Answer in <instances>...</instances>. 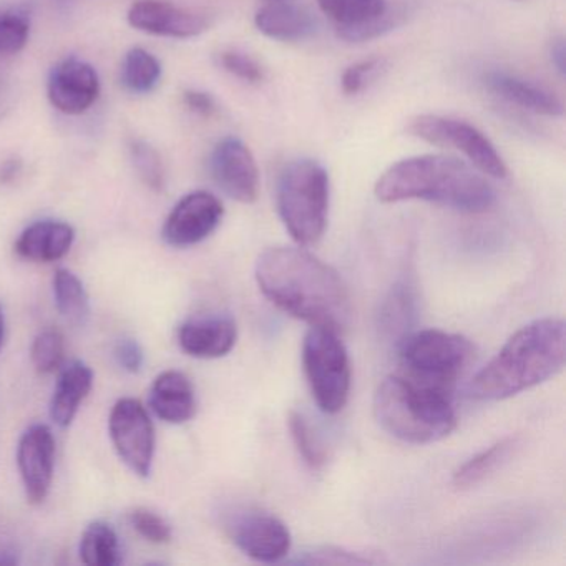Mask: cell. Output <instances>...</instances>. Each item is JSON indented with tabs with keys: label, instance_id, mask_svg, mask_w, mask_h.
I'll return each instance as SVG.
<instances>
[{
	"label": "cell",
	"instance_id": "6da1fadb",
	"mask_svg": "<svg viewBox=\"0 0 566 566\" xmlns=\"http://www.w3.org/2000/svg\"><path fill=\"white\" fill-rule=\"evenodd\" d=\"M261 293L284 313L340 334L353 319V301L340 274L304 248L273 247L254 270Z\"/></svg>",
	"mask_w": 566,
	"mask_h": 566
},
{
	"label": "cell",
	"instance_id": "7a4b0ae2",
	"mask_svg": "<svg viewBox=\"0 0 566 566\" xmlns=\"http://www.w3.org/2000/svg\"><path fill=\"white\" fill-rule=\"evenodd\" d=\"M380 203L420 200L463 213H485L496 195L482 171L449 155H419L387 168L374 187Z\"/></svg>",
	"mask_w": 566,
	"mask_h": 566
},
{
	"label": "cell",
	"instance_id": "3957f363",
	"mask_svg": "<svg viewBox=\"0 0 566 566\" xmlns=\"http://www.w3.org/2000/svg\"><path fill=\"white\" fill-rule=\"evenodd\" d=\"M566 327L559 317H543L516 331L496 356L473 377L470 396L503 400L539 386L562 373Z\"/></svg>",
	"mask_w": 566,
	"mask_h": 566
},
{
	"label": "cell",
	"instance_id": "277c9868",
	"mask_svg": "<svg viewBox=\"0 0 566 566\" xmlns=\"http://www.w3.org/2000/svg\"><path fill=\"white\" fill-rule=\"evenodd\" d=\"M452 394L403 376H389L374 396V419L389 436L413 446L439 442L455 430Z\"/></svg>",
	"mask_w": 566,
	"mask_h": 566
},
{
	"label": "cell",
	"instance_id": "5b68a950",
	"mask_svg": "<svg viewBox=\"0 0 566 566\" xmlns=\"http://www.w3.org/2000/svg\"><path fill=\"white\" fill-rule=\"evenodd\" d=\"M277 213L300 247L324 237L329 214V175L314 160H296L284 168L277 184Z\"/></svg>",
	"mask_w": 566,
	"mask_h": 566
},
{
	"label": "cell",
	"instance_id": "8992f818",
	"mask_svg": "<svg viewBox=\"0 0 566 566\" xmlns=\"http://www.w3.org/2000/svg\"><path fill=\"white\" fill-rule=\"evenodd\" d=\"M473 346L459 334L423 329L400 340L403 376L452 394L453 386L472 359Z\"/></svg>",
	"mask_w": 566,
	"mask_h": 566
},
{
	"label": "cell",
	"instance_id": "52a82bcc",
	"mask_svg": "<svg viewBox=\"0 0 566 566\" xmlns=\"http://www.w3.org/2000/svg\"><path fill=\"white\" fill-rule=\"evenodd\" d=\"M303 366L311 394L324 413H339L350 394V359L339 334L326 327L307 331L303 343Z\"/></svg>",
	"mask_w": 566,
	"mask_h": 566
},
{
	"label": "cell",
	"instance_id": "ba28073f",
	"mask_svg": "<svg viewBox=\"0 0 566 566\" xmlns=\"http://www.w3.org/2000/svg\"><path fill=\"white\" fill-rule=\"evenodd\" d=\"M407 132L433 147L460 151L483 175L496 180L509 177V168L495 145L483 132L467 122L442 115L423 114L410 118Z\"/></svg>",
	"mask_w": 566,
	"mask_h": 566
},
{
	"label": "cell",
	"instance_id": "9c48e42d",
	"mask_svg": "<svg viewBox=\"0 0 566 566\" xmlns=\"http://www.w3.org/2000/svg\"><path fill=\"white\" fill-rule=\"evenodd\" d=\"M118 457L138 476H148L154 465L155 427L140 400L125 397L115 403L108 420Z\"/></svg>",
	"mask_w": 566,
	"mask_h": 566
},
{
	"label": "cell",
	"instance_id": "30bf717a",
	"mask_svg": "<svg viewBox=\"0 0 566 566\" xmlns=\"http://www.w3.org/2000/svg\"><path fill=\"white\" fill-rule=\"evenodd\" d=\"M234 545L261 563H276L291 552V532L283 520L260 510H244L231 516L227 526Z\"/></svg>",
	"mask_w": 566,
	"mask_h": 566
},
{
	"label": "cell",
	"instance_id": "8fae6325",
	"mask_svg": "<svg viewBox=\"0 0 566 566\" xmlns=\"http://www.w3.org/2000/svg\"><path fill=\"white\" fill-rule=\"evenodd\" d=\"M210 174L214 184L231 200L251 205L260 195V170L250 148L240 138L218 142L211 151Z\"/></svg>",
	"mask_w": 566,
	"mask_h": 566
},
{
	"label": "cell",
	"instance_id": "7c38bea8",
	"mask_svg": "<svg viewBox=\"0 0 566 566\" xmlns=\"http://www.w3.org/2000/svg\"><path fill=\"white\" fill-rule=\"evenodd\" d=\"M223 203L208 191H193L178 201L164 224L165 243L190 248L207 240L223 220Z\"/></svg>",
	"mask_w": 566,
	"mask_h": 566
},
{
	"label": "cell",
	"instance_id": "4fadbf2b",
	"mask_svg": "<svg viewBox=\"0 0 566 566\" xmlns=\"http://www.w3.org/2000/svg\"><path fill=\"white\" fill-rule=\"evenodd\" d=\"M132 28L158 38L191 39L207 32L213 24L208 12L180 8L164 0H138L128 11Z\"/></svg>",
	"mask_w": 566,
	"mask_h": 566
},
{
	"label": "cell",
	"instance_id": "5bb4252c",
	"mask_svg": "<svg viewBox=\"0 0 566 566\" xmlns=\"http://www.w3.org/2000/svg\"><path fill=\"white\" fill-rule=\"evenodd\" d=\"M18 465L29 502L41 505L48 499L54 480L55 440L48 426L35 423L22 433Z\"/></svg>",
	"mask_w": 566,
	"mask_h": 566
},
{
	"label": "cell",
	"instance_id": "9a60e30c",
	"mask_svg": "<svg viewBox=\"0 0 566 566\" xmlns=\"http://www.w3.org/2000/svg\"><path fill=\"white\" fill-rule=\"evenodd\" d=\"M49 98L65 115H81L97 102L101 82L87 62L67 59L52 71L48 85Z\"/></svg>",
	"mask_w": 566,
	"mask_h": 566
},
{
	"label": "cell",
	"instance_id": "2e32d148",
	"mask_svg": "<svg viewBox=\"0 0 566 566\" xmlns=\"http://www.w3.org/2000/svg\"><path fill=\"white\" fill-rule=\"evenodd\" d=\"M238 339L233 319L224 316L198 317L178 331V343L188 356L218 359L231 353Z\"/></svg>",
	"mask_w": 566,
	"mask_h": 566
},
{
	"label": "cell",
	"instance_id": "e0dca14e",
	"mask_svg": "<svg viewBox=\"0 0 566 566\" xmlns=\"http://www.w3.org/2000/svg\"><path fill=\"white\" fill-rule=\"evenodd\" d=\"M150 409L168 423H185L197 413L193 384L180 370H165L150 390Z\"/></svg>",
	"mask_w": 566,
	"mask_h": 566
},
{
	"label": "cell",
	"instance_id": "ac0fdd59",
	"mask_svg": "<svg viewBox=\"0 0 566 566\" xmlns=\"http://www.w3.org/2000/svg\"><path fill=\"white\" fill-rule=\"evenodd\" d=\"M483 81L490 92L523 111L545 115V117H559L565 112L563 102L553 92L532 84V82L523 81L516 75L505 74V72H489Z\"/></svg>",
	"mask_w": 566,
	"mask_h": 566
},
{
	"label": "cell",
	"instance_id": "d6986e66",
	"mask_svg": "<svg viewBox=\"0 0 566 566\" xmlns=\"http://www.w3.org/2000/svg\"><path fill=\"white\" fill-rule=\"evenodd\" d=\"M75 231L64 221L44 220L22 231L15 251L34 263H54L62 260L74 244Z\"/></svg>",
	"mask_w": 566,
	"mask_h": 566
},
{
	"label": "cell",
	"instance_id": "ffe728a7",
	"mask_svg": "<svg viewBox=\"0 0 566 566\" xmlns=\"http://www.w3.org/2000/svg\"><path fill=\"white\" fill-rule=\"evenodd\" d=\"M254 25L264 38L277 42L304 41L316 32L313 15L306 9L284 0H273L271 4L258 9Z\"/></svg>",
	"mask_w": 566,
	"mask_h": 566
},
{
	"label": "cell",
	"instance_id": "44dd1931",
	"mask_svg": "<svg viewBox=\"0 0 566 566\" xmlns=\"http://www.w3.org/2000/svg\"><path fill=\"white\" fill-rule=\"evenodd\" d=\"M94 386V373L87 364L74 360L62 370L51 400V419L55 426L65 427L74 422L82 402Z\"/></svg>",
	"mask_w": 566,
	"mask_h": 566
},
{
	"label": "cell",
	"instance_id": "7402d4cb",
	"mask_svg": "<svg viewBox=\"0 0 566 566\" xmlns=\"http://www.w3.org/2000/svg\"><path fill=\"white\" fill-rule=\"evenodd\" d=\"M516 447H518V439L506 437V439L499 440V442L490 446L489 449L476 453L453 472V486L459 490H467L479 485L512 457Z\"/></svg>",
	"mask_w": 566,
	"mask_h": 566
},
{
	"label": "cell",
	"instance_id": "603a6c76",
	"mask_svg": "<svg viewBox=\"0 0 566 566\" xmlns=\"http://www.w3.org/2000/svg\"><path fill=\"white\" fill-rule=\"evenodd\" d=\"M54 297L59 313L74 324L85 326L91 317V300L84 283L72 271L59 270L54 276Z\"/></svg>",
	"mask_w": 566,
	"mask_h": 566
},
{
	"label": "cell",
	"instance_id": "cb8c5ba5",
	"mask_svg": "<svg viewBox=\"0 0 566 566\" xmlns=\"http://www.w3.org/2000/svg\"><path fill=\"white\" fill-rule=\"evenodd\" d=\"M317 6L337 29L370 24L389 12L387 0H317Z\"/></svg>",
	"mask_w": 566,
	"mask_h": 566
},
{
	"label": "cell",
	"instance_id": "d4e9b609",
	"mask_svg": "<svg viewBox=\"0 0 566 566\" xmlns=\"http://www.w3.org/2000/svg\"><path fill=\"white\" fill-rule=\"evenodd\" d=\"M78 553L88 566H117L122 563L117 533L105 522H94L85 528Z\"/></svg>",
	"mask_w": 566,
	"mask_h": 566
},
{
	"label": "cell",
	"instance_id": "484cf974",
	"mask_svg": "<svg viewBox=\"0 0 566 566\" xmlns=\"http://www.w3.org/2000/svg\"><path fill=\"white\" fill-rule=\"evenodd\" d=\"M161 77V65L150 52L132 49L124 62V84L135 94H147L157 87Z\"/></svg>",
	"mask_w": 566,
	"mask_h": 566
},
{
	"label": "cell",
	"instance_id": "4316f807",
	"mask_svg": "<svg viewBox=\"0 0 566 566\" xmlns=\"http://www.w3.org/2000/svg\"><path fill=\"white\" fill-rule=\"evenodd\" d=\"M65 359L64 336L57 329H45L32 344V363L41 374H54Z\"/></svg>",
	"mask_w": 566,
	"mask_h": 566
},
{
	"label": "cell",
	"instance_id": "83f0119b",
	"mask_svg": "<svg viewBox=\"0 0 566 566\" xmlns=\"http://www.w3.org/2000/svg\"><path fill=\"white\" fill-rule=\"evenodd\" d=\"M290 432L304 462L311 469H321L326 463V450L321 446L319 439L311 429L310 422L304 419L303 413L296 412V410L290 413Z\"/></svg>",
	"mask_w": 566,
	"mask_h": 566
},
{
	"label": "cell",
	"instance_id": "f1b7e54d",
	"mask_svg": "<svg viewBox=\"0 0 566 566\" xmlns=\"http://www.w3.org/2000/svg\"><path fill=\"white\" fill-rule=\"evenodd\" d=\"M31 21L19 11H0V57L15 55L28 45Z\"/></svg>",
	"mask_w": 566,
	"mask_h": 566
},
{
	"label": "cell",
	"instance_id": "f546056e",
	"mask_svg": "<svg viewBox=\"0 0 566 566\" xmlns=\"http://www.w3.org/2000/svg\"><path fill=\"white\" fill-rule=\"evenodd\" d=\"M132 160L140 175L144 184L155 191H161L165 187L164 161L160 155L147 142L135 140L130 147Z\"/></svg>",
	"mask_w": 566,
	"mask_h": 566
},
{
	"label": "cell",
	"instance_id": "4dcf8cb0",
	"mask_svg": "<svg viewBox=\"0 0 566 566\" xmlns=\"http://www.w3.org/2000/svg\"><path fill=\"white\" fill-rule=\"evenodd\" d=\"M132 526L144 536L147 542L164 545L171 539V526L164 516L158 515L157 512L150 509L138 506L134 509L128 515Z\"/></svg>",
	"mask_w": 566,
	"mask_h": 566
},
{
	"label": "cell",
	"instance_id": "1f68e13d",
	"mask_svg": "<svg viewBox=\"0 0 566 566\" xmlns=\"http://www.w3.org/2000/svg\"><path fill=\"white\" fill-rule=\"evenodd\" d=\"M220 64L228 74L247 84L258 85L264 81V69L260 62L240 51H227L220 54Z\"/></svg>",
	"mask_w": 566,
	"mask_h": 566
},
{
	"label": "cell",
	"instance_id": "d6a6232c",
	"mask_svg": "<svg viewBox=\"0 0 566 566\" xmlns=\"http://www.w3.org/2000/svg\"><path fill=\"white\" fill-rule=\"evenodd\" d=\"M296 563H303V565H366V563H374L369 556L360 555L356 552H347L343 548H317L313 552H306L300 558L294 559Z\"/></svg>",
	"mask_w": 566,
	"mask_h": 566
},
{
	"label": "cell",
	"instance_id": "836d02e7",
	"mask_svg": "<svg viewBox=\"0 0 566 566\" xmlns=\"http://www.w3.org/2000/svg\"><path fill=\"white\" fill-rule=\"evenodd\" d=\"M382 61L380 59H366L356 62L344 71L340 77V88L346 95H357L366 87L367 81L379 71Z\"/></svg>",
	"mask_w": 566,
	"mask_h": 566
},
{
	"label": "cell",
	"instance_id": "e575fe53",
	"mask_svg": "<svg viewBox=\"0 0 566 566\" xmlns=\"http://www.w3.org/2000/svg\"><path fill=\"white\" fill-rule=\"evenodd\" d=\"M115 360L122 369L130 374H138L144 367L145 354L140 344L135 339H120L115 346Z\"/></svg>",
	"mask_w": 566,
	"mask_h": 566
},
{
	"label": "cell",
	"instance_id": "d590c367",
	"mask_svg": "<svg viewBox=\"0 0 566 566\" xmlns=\"http://www.w3.org/2000/svg\"><path fill=\"white\" fill-rule=\"evenodd\" d=\"M185 104L195 114L201 115V117H211L217 112V102L211 97L210 94L205 92L188 91L184 95Z\"/></svg>",
	"mask_w": 566,
	"mask_h": 566
},
{
	"label": "cell",
	"instance_id": "8d00e7d4",
	"mask_svg": "<svg viewBox=\"0 0 566 566\" xmlns=\"http://www.w3.org/2000/svg\"><path fill=\"white\" fill-rule=\"evenodd\" d=\"M566 49H565V42H563V39H558V41H555V44L552 45V62L553 65H555L556 71H558V74L565 75L566 71Z\"/></svg>",
	"mask_w": 566,
	"mask_h": 566
},
{
	"label": "cell",
	"instance_id": "74e56055",
	"mask_svg": "<svg viewBox=\"0 0 566 566\" xmlns=\"http://www.w3.org/2000/svg\"><path fill=\"white\" fill-rule=\"evenodd\" d=\"M18 562V556L14 553L8 552V549L0 552V565H15Z\"/></svg>",
	"mask_w": 566,
	"mask_h": 566
},
{
	"label": "cell",
	"instance_id": "f35d334b",
	"mask_svg": "<svg viewBox=\"0 0 566 566\" xmlns=\"http://www.w3.org/2000/svg\"><path fill=\"white\" fill-rule=\"evenodd\" d=\"M6 337V319H4V311H2V306H0V347L4 344Z\"/></svg>",
	"mask_w": 566,
	"mask_h": 566
},
{
	"label": "cell",
	"instance_id": "ab89813d",
	"mask_svg": "<svg viewBox=\"0 0 566 566\" xmlns=\"http://www.w3.org/2000/svg\"><path fill=\"white\" fill-rule=\"evenodd\" d=\"M57 2V6H67L71 0H55Z\"/></svg>",
	"mask_w": 566,
	"mask_h": 566
},
{
	"label": "cell",
	"instance_id": "60d3db41",
	"mask_svg": "<svg viewBox=\"0 0 566 566\" xmlns=\"http://www.w3.org/2000/svg\"><path fill=\"white\" fill-rule=\"evenodd\" d=\"M0 95H2V84H0Z\"/></svg>",
	"mask_w": 566,
	"mask_h": 566
}]
</instances>
